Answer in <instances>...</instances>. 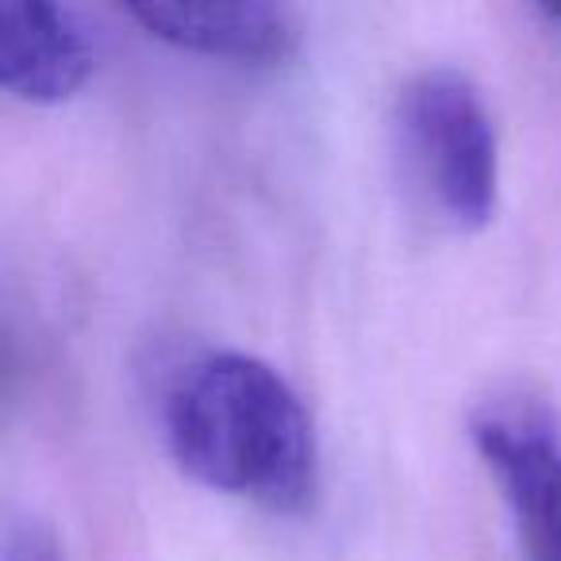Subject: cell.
I'll return each instance as SVG.
<instances>
[{
	"instance_id": "cell-2",
	"label": "cell",
	"mask_w": 561,
	"mask_h": 561,
	"mask_svg": "<svg viewBox=\"0 0 561 561\" xmlns=\"http://www.w3.org/2000/svg\"><path fill=\"white\" fill-rule=\"evenodd\" d=\"M400 158L438 224L481 231L496 216L500 142L481 89L458 70H423L400 93Z\"/></svg>"
},
{
	"instance_id": "cell-6",
	"label": "cell",
	"mask_w": 561,
	"mask_h": 561,
	"mask_svg": "<svg viewBox=\"0 0 561 561\" xmlns=\"http://www.w3.org/2000/svg\"><path fill=\"white\" fill-rule=\"evenodd\" d=\"M4 561H66L55 530L39 515H20L4 535Z\"/></svg>"
},
{
	"instance_id": "cell-1",
	"label": "cell",
	"mask_w": 561,
	"mask_h": 561,
	"mask_svg": "<svg viewBox=\"0 0 561 561\" xmlns=\"http://www.w3.org/2000/svg\"><path fill=\"white\" fill-rule=\"evenodd\" d=\"M165 450L188 481L300 515L320 492V443L300 392L270 362L208 351L178 369L162 400Z\"/></svg>"
},
{
	"instance_id": "cell-5",
	"label": "cell",
	"mask_w": 561,
	"mask_h": 561,
	"mask_svg": "<svg viewBox=\"0 0 561 561\" xmlns=\"http://www.w3.org/2000/svg\"><path fill=\"white\" fill-rule=\"evenodd\" d=\"M131 20L150 39L185 55L227 58L239 66H277L297 55V16L280 4H131Z\"/></svg>"
},
{
	"instance_id": "cell-4",
	"label": "cell",
	"mask_w": 561,
	"mask_h": 561,
	"mask_svg": "<svg viewBox=\"0 0 561 561\" xmlns=\"http://www.w3.org/2000/svg\"><path fill=\"white\" fill-rule=\"evenodd\" d=\"M93 73V43L70 9L12 0L0 9V89L20 104H62Z\"/></svg>"
},
{
	"instance_id": "cell-3",
	"label": "cell",
	"mask_w": 561,
	"mask_h": 561,
	"mask_svg": "<svg viewBox=\"0 0 561 561\" xmlns=\"http://www.w3.org/2000/svg\"><path fill=\"white\" fill-rule=\"evenodd\" d=\"M469 438L512 507L527 561H561V415L535 397L484 400Z\"/></svg>"
}]
</instances>
